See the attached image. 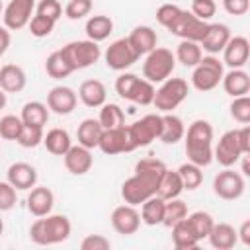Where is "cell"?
Instances as JSON below:
<instances>
[{"mask_svg": "<svg viewBox=\"0 0 250 250\" xmlns=\"http://www.w3.org/2000/svg\"><path fill=\"white\" fill-rule=\"evenodd\" d=\"M166 164L154 156H146L141 158L135 164V174L131 178H127L121 186V197L125 203L129 205H141L145 199H148L150 195L156 193L158 182L162 178V174L166 172Z\"/></svg>", "mask_w": 250, "mask_h": 250, "instance_id": "1", "label": "cell"}, {"mask_svg": "<svg viewBox=\"0 0 250 250\" xmlns=\"http://www.w3.org/2000/svg\"><path fill=\"white\" fill-rule=\"evenodd\" d=\"M184 139L189 162L201 168L213 162V127L207 119H195L184 133Z\"/></svg>", "mask_w": 250, "mask_h": 250, "instance_id": "2", "label": "cell"}, {"mask_svg": "<svg viewBox=\"0 0 250 250\" xmlns=\"http://www.w3.org/2000/svg\"><path fill=\"white\" fill-rule=\"evenodd\" d=\"M72 232V225L68 217L64 215H43L29 227V238L31 242L39 246L59 244L64 242Z\"/></svg>", "mask_w": 250, "mask_h": 250, "instance_id": "3", "label": "cell"}, {"mask_svg": "<svg viewBox=\"0 0 250 250\" xmlns=\"http://www.w3.org/2000/svg\"><path fill=\"white\" fill-rule=\"evenodd\" d=\"M154 84L148 82L146 78H139L133 72H123L115 80V92L133 104L139 105H150L154 100Z\"/></svg>", "mask_w": 250, "mask_h": 250, "instance_id": "4", "label": "cell"}, {"mask_svg": "<svg viewBox=\"0 0 250 250\" xmlns=\"http://www.w3.org/2000/svg\"><path fill=\"white\" fill-rule=\"evenodd\" d=\"M59 53L62 55V59L68 62V66L74 70H82L92 66L94 62H98V59L102 57L100 45L96 41L90 39H78V41H70L64 47L59 49Z\"/></svg>", "mask_w": 250, "mask_h": 250, "instance_id": "5", "label": "cell"}, {"mask_svg": "<svg viewBox=\"0 0 250 250\" xmlns=\"http://www.w3.org/2000/svg\"><path fill=\"white\" fill-rule=\"evenodd\" d=\"M174 68H176V57L166 47H154L150 53L145 55L143 76L152 84L164 82L166 78H170Z\"/></svg>", "mask_w": 250, "mask_h": 250, "instance_id": "6", "label": "cell"}, {"mask_svg": "<svg viewBox=\"0 0 250 250\" xmlns=\"http://www.w3.org/2000/svg\"><path fill=\"white\" fill-rule=\"evenodd\" d=\"M223 74H225L223 61H219L215 55H207V57H201V61L193 66L191 84L199 92H211L221 84Z\"/></svg>", "mask_w": 250, "mask_h": 250, "instance_id": "7", "label": "cell"}, {"mask_svg": "<svg viewBox=\"0 0 250 250\" xmlns=\"http://www.w3.org/2000/svg\"><path fill=\"white\" fill-rule=\"evenodd\" d=\"M188 94L189 86L184 78H166L160 82V88L154 90L152 105L162 113H170L188 98Z\"/></svg>", "mask_w": 250, "mask_h": 250, "instance_id": "8", "label": "cell"}, {"mask_svg": "<svg viewBox=\"0 0 250 250\" xmlns=\"http://www.w3.org/2000/svg\"><path fill=\"white\" fill-rule=\"evenodd\" d=\"M127 129H129V137H131L135 150L141 146H148L152 141H156L160 137L162 115L160 113H148V115L137 119L135 123L127 125Z\"/></svg>", "mask_w": 250, "mask_h": 250, "instance_id": "9", "label": "cell"}, {"mask_svg": "<svg viewBox=\"0 0 250 250\" xmlns=\"http://www.w3.org/2000/svg\"><path fill=\"white\" fill-rule=\"evenodd\" d=\"M172 35L180 37V39H188V41H201L207 29V21L199 20L197 16H193L188 10H180V14L176 16V20L166 27Z\"/></svg>", "mask_w": 250, "mask_h": 250, "instance_id": "10", "label": "cell"}, {"mask_svg": "<svg viewBox=\"0 0 250 250\" xmlns=\"http://www.w3.org/2000/svg\"><path fill=\"white\" fill-rule=\"evenodd\" d=\"M244 189H246L244 176L232 168H225L213 178V191L217 197H221L225 201H234V199L242 197Z\"/></svg>", "mask_w": 250, "mask_h": 250, "instance_id": "11", "label": "cell"}, {"mask_svg": "<svg viewBox=\"0 0 250 250\" xmlns=\"http://www.w3.org/2000/svg\"><path fill=\"white\" fill-rule=\"evenodd\" d=\"M104 59H105L107 68L121 72V70H127L129 66H133L139 61V55L131 47L127 37H121V39H115L113 43H109V47L104 53Z\"/></svg>", "mask_w": 250, "mask_h": 250, "instance_id": "12", "label": "cell"}, {"mask_svg": "<svg viewBox=\"0 0 250 250\" xmlns=\"http://www.w3.org/2000/svg\"><path fill=\"white\" fill-rule=\"evenodd\" d=\"M244 156L240 143H238V129H230L221 135L217 146L213 148V160H217L223 168L234 166Z\"/></svg>", "mask_w": 250, "mask_h": 250, "instance_id": "13", "label": "cell"}, {"mask_svg": "<svg viewBox=\"0 0 250 250\" xmlns=\"http://www.w3.org/2000/svg\"><path fill=\"white\" fill-rule=\"evenodd\" d=\"M33 10H35V0H10L2 12L4 27L10 31L23 29L33 18Z\"/></svg>", "mask_w": 250, "mask_h": 250, "instance_id": "14", "label": "cell"}, {"mask_svg": "<svg viewBox=\"0 0 250 250\" xmlns=\"http://www.w3.org/2000/svg\"><path fill=\"white\" fill-rule=\"evenodd\" d=\"M98 148L104 154H109V156L111 154H121V152H133L135 146L131 143L127 125L113 127V129H104V133L100 137V143H98Z\"/></svg>", "mask_w": 250, "mask_h": 250, "instance_id": "15", "label": "cell"}, {"mask_svg": "<svg viewBox=\"0 0 250 250\" xmlns=\"http://www.w3.org/2000/svg\"><path fill=\"white\" fill-rule=\"evenodd\" d=\"M78 104V94L70 86H55L47 92V107L57 115H68Z\"/></svg>", "mask_w": 250, "mask_h": 250, "instance_id": "16", "label": "cell"}, {"mask_svg": "<svg viewBox=\"0 0 250 250\" xmlns=\"http://www.w3.org/2000/svg\"><path fill=\"white\" fill-rule=\"evenodd\" d=\"M111 227L115 232L119 234H135L141 227V213L135 209V205H129V203H123V205H117L113 211H111Z\"/></svg>", "mask_w": 250, "mask_h": 250, "instance_id": "17", "label": "cell"}, {"mask_svg": "<svg viewBox=\"0 0 250 250\" xmlns=\"http://www.w3.org/2000/svg\"><path fill=\"white\" fill-rule=\"evenodd\" d=\"M250 57V41L244 35H234L223 49V64L229 68H242Z\"/></svg>", "mask_w": 250, "mask_h": 250, "instance_id": "18", "label": "cell"}, {"mask_svg": "<svg viewBox=\"0 0 250 250\" xmlns=\"http://www.w3.org/2000/svg\"><path fill=\"white\" fill-rule=\"evenodd\" d=\"M230 37L232 35H230L229 25H225V23H207L205 35L199 41L201 51H207L209 55H219V53H223V49H225V45L229 43Z\"/></svg>", "mask_w": 250, "mask_h": 250, "instance_id": "19", "label": "cell"}, {"mask_svg": "<svg viewBox=\"0 0 250 250\" xmlns=\"http://www.w3.org/2000/svg\"><path fill=\"white\" fill-rule=\"evenodd\" d=\"M64 168L74 174V176H84L86 172H90L92 164H94V156L90 152V148L82 146V145H72L64 154Z\"/></svg>", "mask_w": 250, "mask_h": 250, "instance_id": "20", "label": "cell"}, {"mask_svg": "<svg viewBox=\"0 0 250 250\" xmlns=\"http://www.w3.org/2000/svg\"><path fill=\"white\" fill-rule=\"evenodd\" d=\"M55 205V195L47 186H33L27 193V211L35 217L49 215Z\"/></svg>", "mask_w": 250, "mask_h": 250, "instance_id": "21", "label": "cell"}, {"mask_svg": "<svg viewBox=\"0 0 250 250\" xmlns=\"http://www.w3.org/2000/svg\"><path fill=\"white\" fill-rule=\"evenodd\" d=\"M8 182L18 191H27L37 184V170L27 162H14L8 168Z\"/></svg>", "mask_w": 250, "mask_h": 250, "instance_id": "22", "label": "cell"}, {"mask_svg": "<svg viewBox=\"0 0 250 250\" xmlns=\"http://www.w3.org/2000/svg\"><path fill=\"white\" fill-rule=\"evenodd\" d=\"M78 98L80 102L86 105V107H102L105 104V98H107V90L104 86L102 80L98 78H90V80H84L78 88Z\"/></svg>", "mask_w": 250, "mask_h": 250, "instance_id": "23", "label": "cell"}, {"mask_svg": "<svg viewBox=\"0 0 250 250\" xmlns=\"http://www.w3.org/2000/svg\"><path fill=\"white\" fill-rule=\"evenodd\" d=\"M127 41L131 43V47L137 51V55H146L150 53L154 47H158V35L150 25H137L133 27V31L129 33Z\"/></svg>", "mask_w": 250, "mask_h": 250, "instance_id": "24", "label": "cell"}, {"mask_svg": "<svg viewBox=\"0 0 250 250\" xmlns=\"http://www.w3.org/2000/svg\"><path fill=\"white\" fill-rule=\"evenodd\" d=\"M221 84L223 90L232 98L246 96L250 92V74L244 68H230L227 74H223Z\"/></svg>", "mask_w": 250, "mask_h": 250, "instance_id": "25", "label": "cell"}, {"mask_svg": "<svg viewBox=\"0 0 250 250\" xmlns=\"http://www.w3.org/2000/svg\"><path fill=\"white\" fill-rule=\"evenodd\" d=\"M27 76L25 70L18 64H4L0 68V88L6 94H18L25 88Z\"/></svg>", "mask_w": 250, "mask_h": 250, "instance_id": "26", "label": "cell"}, {"mask_svg": "<svg viewBox=\"0 0 250 250\" xmlns=\"http://www.w3.org/2000/svg\"><path fill=\"white\" fill-rule=\"evenodd\" d=\"M207 238H209L211 246L217 248V250H230L238 242L236 229L229 223H215Z\"/></svg>", "mask_w": 250, "mask_h": 250, "instance_id": "27", "label": "cell"}, {"mask_svg": "<svg viewBox=\"0 0 250 250\" xmlns=\"http://www.w3.org/2000/svg\"><path fill=\"white\" fill-rule=\"evenodd\" d=\"M184 133H186V125L178 115H174L172 111L162 113V129L158 141H162L164 145H176L178 141L184 139Z\"/></svg>", "mask_w": 250, "mask_h": 250, "instance_id": "28", "label": "cell"}, {"mask_svg": "<svg viewBox=\"0 0 250 250\" xmlns=\"http://www.w3.org/2000/svg\"><path fill=\"white\" fill-rule=\"evenodd\" d=\"M102 133H104V127L100 125V121H98V119H92V117L82 119V121H80V125H78V129H76L78 145H82V146H86V148H90V150H92V148H96V146H98Z\"/></svg>", "mask_w": 250, "mask_h": 250, "instance_id": "29", "label": "cell"}, {"mask_svg": "<svg viewBox=\"0 0 250 250\" xmlns=\"http://www.w3.org/2000/svg\"><path fill=\"white\" fill-rule=\"evenodd\" d=\"M84 31H86V37L90 41L100 43V41H104V39H107L111 35V31H113V20L109 16H104V14L92 16V18H88Z\"/></svg>", "mask_w": 250, "mask_h": 250, "instance_id": "30", "label": "cell"}, {"mask_svg": "<svg viewBox=\"0 0 250 250\" xmlns=\"http://www.w3.org/2000/svg\"><path fill=\"white\" fill-rule=\"evenodd\" d=\"M164 199L158 197L156 193L150 195L148 199H145L141 203V223L148 225V227H156V225H162V219H164Z\"/></svg>", "mask_w": 250, "mask_h": 250, "instance_id": "31", "label": "cell"}, {"mask_svg": "<svg viewBox=\"0 0 250 250\" xmlns=\"http://www.w3.org/2000/svg\"><path fill=\"white\" fill-rule=\"evenodd\" d=\"M43 145L45 148L55 154V156H62L70 146H72V141H70V135L66 129H61V127H55L51 131H47L43 135Z\"/></svg>", "mask_w": 250, "mask_h": 250, "instance_id": "32", "label": "cell"}, {"mask_svg": "<svg viewBox=\"0 0 250 250\" xmlns=\"http://www.w3.org/2000/svg\"><path fill=\"white\" fill-rule=\"evenodd\" d=\"M182 191H184V184H182V180H180L178 170H170V168H166V172L162 174V178H160V182H158L156 195L162 197V199L166 201V199L180 197Z\"/></svg>", "mask_w": 250, "mask_h": 250, "instance_id": "33", "label": "cell"}, {"mask_svg": "<svg viewBox=\"0 0 250 250\" xmlns=\"http://www.w3.org/2000/svg\"><path fill=\"white\" fill-rule=\"evenodd\" d=\"M170 229H172V244H174V248H178V250H191V248H197L199 240H197L195 234L191 232V229H189V225H188L186 219L178 221V223L172 225Z\"/></svg>", "mask_w": 250, "mask_h": 250, "instance_id": "34", "label": "cell"}, {"mask_svg": "<svg viewBox=\"0 0 250 250\" xmlns=\"http://www.w3.org/2000/svg\"><path fill=\"white\" fill-rule=\"evenodd\" d=\"M186 221H188L191 232L195 234V238H197L199 242L209 236V232H211V229H213V225H215V219H213L211 213H207V211H193V213H188Z\"/></svg>", "mask_w": 250, "mask_h": 250, "instance_id": "35", "label": "cell"}, {"mask_svg": "<svg viewBox=\"0 0 250 250\" xmlns=\"http://www.w3.org/2000/svg\"><path fill=\"white\" fill-rule=\"evenodd\" d=\"M176 61L182 62L184 66H195L201 57H203V51H201V45L197 41H188V39H182L176 47V53H174Z\"/></svg>", "mask_w": 250, "mask_h": 250, "instance_id": "36", "label": "cell"}, {"mask_svg": "<svg viewBox=\"0 0 250 250\" xmlns=\"http://www.w3.org/2000/svg\"><path fill=\"white\" fill-rule=\"evenodd\" d=\"M21 121L27 125H37V127H45L49 121V107L43 102H27L21 107Z\"/></svg>", "mask_w": 250, "mask_h": 250, "instance_id": "37", "label": "cell"}, {"mask_svg": "<svg viewBox=\"0 0 250 250\" xmlns=\"http://www.w3.org/2000/svg\"><path fill=\"white\" fill-rule=\"evenodd\" d=\"M178 174H180V180L184 184V189L188 191H193L201 186L203 182V172H201V166L193 164V162H184L180 168H178Z\"/></svg>", "mask_w": 250, "mask_h": 250, "instance_id": "38", "label": "cell"}, {"mask_svg": "<svg viewBox=\"0 0 250 250\" xmlns=\"http://www.w3.org/2000/svg\"><path fill=\"white\" fill-rule=\"evenodd\" d=\"M98 121H100V125L104 129L121 127V125H125V113L117 104H104L102 109H100Z\"/></svg>", "mask_w": 250, "mask_h": 250, "instance_id": "39", "label": "cell"}, {"mask_svg": "<svg viewBox=\"0 0 250 250\" xmlns=\"http://www.w3.org/2000/svg\"><path fill=\"white\" fill-rule=\"evenodd\" d=\"M188 217V205L186 201H182L180 197H174V199H166L164 203V219H162V225L164 227H172L176 225L178 221L186 219Z\"/></svg>", "mask_w": 250, "mask_h": 250, "instance_id": "40", "label": "cell"}, {"mask_svg": "<svg viewBox=\"0 0 250 250\" xmlns=\"http://www.w3.org/2000/svg\"><path fill=\"white\" fill-rule=\"evenodd\" d=\"M45 72H47L51 78L61 80V78L70 76V74H72V68L68 66V62L62 59V55H61L59 51H53V53L47 57V61H45Z\"/></svg>", "mask_w": 250, "mask_h": 250, "instance_id": "41", "label": "cell"}, {"mask_svg": "<svg viewBox=\"0 0 250 250\" xmlns=\"http://www.w3.org/2000/svg\"><path fill=\"white\" fill-rule=\"evenodd\" d=\"M43 127H37V125H27L23 123L21 125V131L18 135V145L23 146V148H35L37 145L43 143Z\"/></svg>", "mask_w": 250, "mask_h": 250, "instance_id": "42", "label": "cell"}, {"mask_svg": "<svg viewBox=\"0 0 250 250\" xmlns=\"http://www.w3.org/2000/svg\"><path fill=\"white\" fill-rule=\"evenodd\" d=\"M230 117L242 125H248L250 123V98L248 94L246 96H238V98H232L230 105Z\"/></svg>", "mask_w": 250, "mask_h": 250, "instance_id": "43", "label": "cell"}, {"mask_svg": "<svg viewBox=\"0 0 250 250\" xmlns=\"http://www.w3.org/2000/svg\"><path fill=\"white\" fill-rule=\"evenodd\" d=\"M21 117L18 115H4L0 119V139H6V141H18V135L21 131Z\"/></svg>", "mask_w": 250, "mask_h": 250, "instance_id": "44", "label": "cell"}, {"mask_svg": "<svg viewBox=\"0 0 250 250\" xmlns=\"http://www.w3.org/2000/svg\"><path fill=\"white\" fill-rule=\"evenodd\" d=\"M55 23H57V21H53V20H49V18H45V16L35 14V16L29 20L27 27H29V33H31L33 37L41 39V37H49V35L53 33Z\"/></svg>", "mask_w": 250, "mask_h": 250, "instance_id": "45", "label": "cell"}, {"mask_svg": "<svg viewBox=\"0 0 250 250\" xmlns=\"http://www.w3.org/2000/svg\"><path fill=\"white\" fill-rule=\"evenodd\" d=\"M92 10V0H70L64 6V16L68 20H82L90 14Z\"/></svg>", "mask_w": 250, "mask_h": 250, "instance_id": "46", "label": "cell"}, {"mask_svg": "<svg viewBox=\"0 0 250 250\" xmlns=\"http://www.w3.org/2000/svg\"><path fill=\"white\" fill-rule=\"evenodd\" d=\"M35 12H37L39 16H45V18L57 21V20L62 16V6H61L59 0H39V2L35 4Z\"/></svg>", "mask_w": 250, "mask_h": 250, "instance_id": "47", "label": "cell"}, {"mask_svg": "<svg viewBox=\"0 0 250 250\" xmlns=\"http://www.w3.org/2000/svg\"><path fill=\"white\" fill-rule=\"evenodd\" d=\"M18 189L6 180V182H0V211H10L16 207L18 203Z\"/></svg>", "mask_w": 250, "mask_h": 250, "instance_id": "48", "label": "cell"}, {"mask_svg": "<svg viewBox=\"0 0 250 250\" xmlns=\"http://www.w3.org/2000/svg\"><path fill=\"white\" fill-rule=\"evenodd\" d=\"M193 16H197L199 20H211L217 12V4L215 0H191V10Z\"/></svg>", "mask_w": 250, "mask_h": 250, "instance_id": "49", "label": "cell"}, {"mask_svg": "<svg viewBox=\"0 0 250 250\" xmlns=\"http://www.w3.org/2000/svg\"><path fill=\"white\" fill-rule=\"evenodd\" d=\"M80 248L82 250H109L111 248V242L104 234H88L80 242Z\"/></svg>", "mask_w": 250, "mask_h": 250, "instance_id": "50", "label": "cell"}, {"mask_svg": "<svg viewBox=\"0 0 250 250\" xmlns=\"http://www.w3.org/2000/svg\"><path fill=\"white\" fill-rule=\"evenodd\" d=\"M180 6H176V4H162L158 10H156V20H158V23L162 25V27H168L174 20H176V16L180 14Z\"/></svg>", "mask_w": 250, "mask_h": 250, "instance_id": "51", "label": "cell"}, {"mask_svg": "<svg viewBox=\"0 0 250 250\" xmlns=\"http://www.w3.org/2000/svg\"><path fill=\"white\" fill-rule=\"evenodd\" d=\"M223 8L230 16H244L250 10V0H223Z\"/></svg>", "mask_w": 250, "mask_h": 250, "instance_id": "52", "label": "cell"}, {"mask_svg": "<svg viewBox=\"0 0 250 250\" xmlns=\"http://www.w3.org/2000/svg\"><path fill=\"white\" fill-rule=\"evenodd\" d=\"M238 143H240V148L244 154H250V127L244 125L238 129Z\"/></svg>", "mask_w": 250, "mask_h": 250, "instance_id": "53", "label": "cell"}, {"mask_svg": "<svg viewBox=\"0 0 250 250\" xmlns=\"http://www.w3.org/2000/svg\"><path fill=\"white\" fill-rule=\"evenodd\" d=\"M236 234H238V240H240L244 246H250V221H248V219L242 221V225H240V229L236 230Z\"/></svg>", "mask_w": 250, "mask_h": 250, "instance_id": "54", "label": "cell"}, {"mask_svg": "<svg viewBox=\"0 0 250 250\" xmlns=\"http://www.w3.org/2000/svg\"><path fill=\"white\" fill-rule=\"evenodd\" d=\"M8 47H10V29L0 27V49L6 53Z\"/></svg>", "mask_w": 250, "mask_h": 250, "instance_id": "55", "label": "cell"}, {"mask_svg": "<svg viewBox=\"0 0 250 250\" xmlns=\"http://www.w3.org/2000/svg\"><path fill=\"white\" fill-rule=\"evenodd\" d=\"M6 102H8V98H6V92L0 88V109H4V107H6Z\"/></svg>", "mask_w": 250, "mask_h": 250, "instance_id": "56", "label": "cell"}, {"mask_svg": "<svg viewBox=\"0 0 250 250\" xmlns=\"http://www.w3.org/2000/svg\"><path fill=\"white\" fill-rule=\"evenodd\" d=\"M2 232H4V223H2V219H0V236H2Z\"/></svg>", "mask_w": 250, "mask_h": 250, "instance_id": "57", "label": "cell"}, {"mask_svg": "<svg viewBox=\"0 0 250 250\" xmlns=\"http://www.w3.org/2000/svg\"><path fill=\"white\" fill-rule=\"evenodd\" d=\"M2 12H4V8H2V2H0V16H2Z\"/></svg>", "mask_w": 250, "mask_h": 250, "instance_id": "58", "label": "cell"}, {"mask_svg": "<svg viewBox=\"0 0 250 250\" xmlns=\"http://www.w3.org/2000/svg\"><path fill=\"white\" fill-rule=\"evenodd\" d=\"M2 55H4V51H2V49H0V59H2Z\"/></svg>", "mask_w": 250, "mask_h": 250, "instance_id": "59", "label": "cell"}]
</instances>
